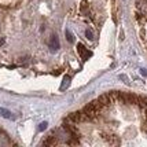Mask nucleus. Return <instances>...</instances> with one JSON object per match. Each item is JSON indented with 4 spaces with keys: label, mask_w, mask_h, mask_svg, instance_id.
Instances as JSON below:
<instances>
[{
    "label": "nucleus",
    "mask_w": 147,
    "mask_h": 147,
    "mask_svg": "<svg viewBox=\"0 0 147 147\" xmlns=\"http://www.w3.org/2000/svg\"><path fill=\"white\" fill-rule=\"evenodd\" d=\"M77 51H78V54H80V57H81L83 61H88V59L92 57V51H90V50L84 44H81V43L77 44Z\"/></svg>",
    "instance_id": "1"
},
{
    "label": "nucleus",
    "mask_w": 147,
    "mask_h": 147,
    "mask_svg": "<svg viewBox=\"0 0 147 147\" xmlns=\"http://www.w3.org/2000/svg\"><path fill=\"white\" fill-rule=\"evenodd\" d=\"M48 47L51 52H57L59 50V38H58L57 34H52L51 38H50V43H48Z\"/></svg>",
    "instance_id": "2"
},
{
    "label": "nucleus",
    "mask_w": 147,
    "mask_h": 147,
    "mask_svg": "<svg viewBox=\"0 0 147 147\" xmlns=\"http://www.w3.org/2000/svg\"><path fill=\"white\" fill-rule=\"evenodd\" d=\"M66 40H67V41H69V43H73V41H74V37H73V33L70 32V30H69V29H66Z\"/></svg>",
    "instance_id": "6"
},
{
    "label": "nucleus",
    "mask_w": 147,
    "mask_h": 147,
    "mask_svg": "<svg viewBox=\"0 0 147 147\" xmlns=\"http://www.w3.org/2000/svg\"><path fill=\"white\" fill-rule=\"evenodd\" d=\"M140 74L142 76H147V70L146 69H140Z\"/></svg>",
    "instance_id": "8"
},
{
    "label": "nucleus",
    "mask_w": 147,
    "mask_h": 147,
    "mask_svg": "<svg viewBox=\"0 0 147 147\" xmlns=\"http://www.w3.org/2000/svg\"><path fill=\"white\" fill-rule=\"evenodd\" d=\"M70 81H71V77L70 76H65L63 77V81H62V85H61V91L67 90V87L70 85Z\"/></svg>",
    "instance_id": "4"
},
{
    "label": "nucleus",
    "mask_w": 147,
    "mask_h": 147,
    "mask_svg": "<svg viewBox=\"0 0 147 147\" xmlns=\"http://www.w3.org/2000/svg\"><path fill=\"white\" fill-rule=\"evenodd\" d=\"M85 37L88 38V40H94V38H95V33H94V30L88 28V29L85 30Z\"/></svg>",
    "instance_id": "5"
},
{
    "label": "nucleus",
    "mask_w": 147,
    "mask_h": 147,
    "mask_svg": "<svg viewBox=\"0 0 147 147\" xmlns=\"http://www.w3.org/2000/svg\"><path fill=\"white\" fill-rule=\"evenodd\" d=\"M4 41H6V40H4V38H3V37L0 38V45H1V44H4Z\"/></svg>",
    "instance_id": "9"
},
{
    "label": "nucleus",
    "mask_w": 147,
    "mask_h": 147,
    "mask_svg": "<svg viewBox=\"0 0 147 147\" xmlns=\"http://www.w3.org/2000/svg\"><path fill=\"white\" fill-rule=\"evenodd\" d=\"M0 115L4 117V118H8V120H14V118H15L13 115V113H11L10 110L4 109V107H0Z\"/></svg>",
    "instance_id": "3"
},
{
    "label": "nucleus",
    "mask_w": 147,
    "mask_h": 147,
    "mask_svg": "<svg viewBox=\"0 0 147 147\" xmlns=\"http://www.w3.org/2000/svg\"><path fill=\"white\" fill-rule=\"evenodd\" d=\"M47 127H48V122L43 121L40 125H38V131H44V129H47Z\"/></svg>",
    "instance_id": "7"
}]
</instances>
